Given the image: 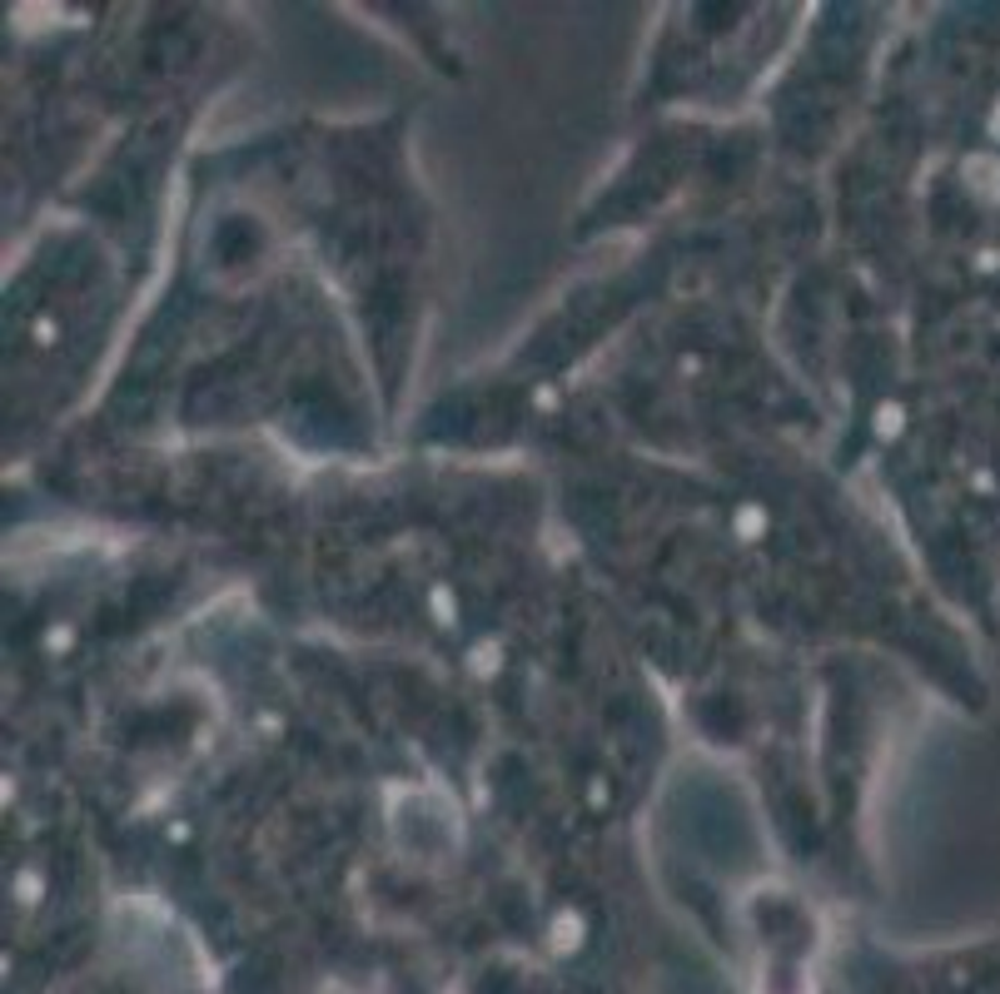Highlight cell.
Here are the masks:
<instances>
[{"instance_id":"7a4b0ae2","label":"cell","mask_w":1000,"mask_h":994,"mask_svg":"<svg viewBox=\"0 0 1000 994\" xmlns=\"http://www.w3.org/2000/svg\"><path fill=\"white\" fill-rule=\"evenodd\" d=\"M434 607H438V621H453V596L434 592Z\"/></svg>"},{"instance_id":"6da1fadb","label":"cell","mask_w":1000,"mask_h":994,"mask_svg":"<svg viewBox=\"0 0 1000 994\" xmlns=\"http://www.w3.org/2000/svg\"><path fill=\"white\" fill-rule=\"evenodd\" d=\"M876 433H882V438L901 433V408H882V413H876Z\"/></svg>"}]
</instances>
